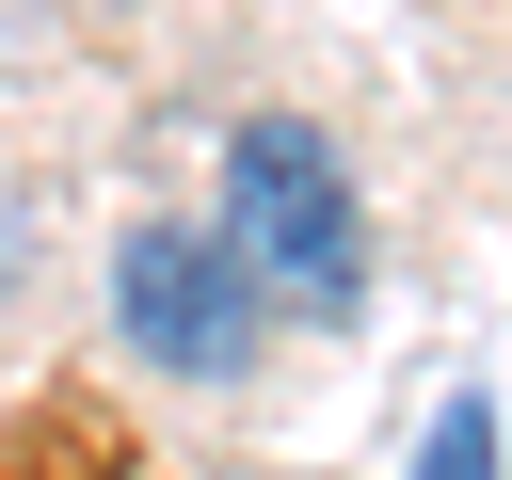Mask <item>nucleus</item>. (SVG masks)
Segmentation results:
<instances>
[{"label":"nucleus","mask_w":512,"mask_h":480,"mask_svg":"<svg viewBox=\"0 0 512 480\" xmlns=\"http://www.w3.org/2000/svg\"><path fill=\"white\" fill-rule=\"evenodd\" d=\"M224 256L288 320H352L368 304V208H352V176H336V144L304 112H240L224 128Z\"/></svg>","instance_id":"obj_1"},{"label":"nucleus","mask_w":512,"mask_h":480,"mask_svg":"<svg viewBox=\"0 0 512 480\" xmlns=\"http://www.w3.org/2000/svg\"><path fill=\"white\" fill-rule=\"evenodd\" d=\"M112 336L176 384H240L256 368V272L224 256V224H128L112 240Z\"/></svg>","instance_id":"obj_2"},{"label":"nucleus","mask_w":512,"mask_h":480,"mask_svg":"<svg viewBox=\"0 0 512 480\" xmlns=\"http://www.w3.org/2000/svg\"><path fill=\"white\" fill-rule=\"evenodd\" d=\"M416 480H496V384H464V400L432 416V448H416Z\"/></svg>","instance_id":"obj_3"}]
</instances>
